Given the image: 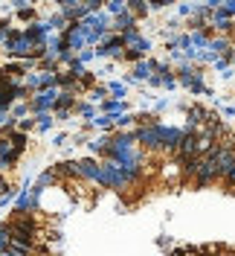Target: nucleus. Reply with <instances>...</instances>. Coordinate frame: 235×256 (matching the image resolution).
<instances>
[{
  "label": "nucleus",
  "instance_id": "2",
  "mask_svg": "<svg viewBox=\"0 0 235 256\" xmlns=\"http://www.w3.org/2000/svg\"><path fill=\"white\" fill-rule=\"evenodd\" d=\"M0 256H12V254H6V250H3V254H0Z\"/></svg>",
  "mask_w": 235,
  "mask_h": 256
},
{
  "label": "nucleus",
  "instance_id": "1",
  "mask_svg": "<svg viewBox=\"0 0 235 256\" xmlns=\"http://www.w3.org/2000/svg\"><path fill=\"white\" fill-rule=\"evenodd\" d=\"M224 180H227V184H233V186H235V166H233V169H230V175L224 178Z\"/></svg>",
  "mask_w": 235,
  "mask_h": 256
}]
</instances>
